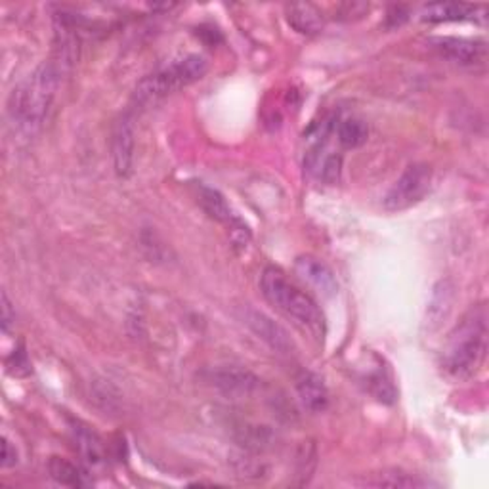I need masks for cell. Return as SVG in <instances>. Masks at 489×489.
<instances>
[{
	"instance_id": "1",
	"label": "cell",
	"mask_w": 489,
	"mask_h": 489,
	"mask_svg": "<svg viewBox=\"0 0 489 489\" xmlns=\"http://www.w3.org/2000/svg\"><path fill=\"white\" fill-rule=\"evenodd\" d=\"M62 81V63L44 62L15 86L10 94L8 113L15 129L25 136H33L44 125L46 115L56 98Z\"/></svg>"
},
{
	"instance_id": "2",
	"label": "cell",
	"mask_w": 489,
	"mask_h": 489,
	"mask_svg": "<svg viewBox=\"0 0 489 489\" xmlns=\"http://www.w3.org/2000/svg\"><path fill=\"white\" fill-rule=\"evenodd\" d=\"M487 352V313L484 306L473 308L447 339L442 365L449 377H473Z\"/></svg>"
},
{
	"instance_id": "3",
	"label": "cell",
	"mask_w": 489,
	"mask_h": 489,
	"mask_svg": "<svg viewBox=\"0 0 489 489\" xmlns=\"http://www.w3.org/2000/svg\"><path fill=\"white\" fill-rule=\"evenodd\" d=\"M260 289L266 301L279 312H283L296 325L306 329L313 337H323L325 318L316 301L299 287H294L277 268H266L262 272Z\"/></svg>"
},
{
	"instance_id": "4",
	"label": "cell",
	"mask_w": 489,
	"mask_h": 489,
	"mask_svg": "<svg viewBox=\"0 0 489 489\" xmlns=\"http://www.w3.org/2000/svg\"><path fill=\"white\" fill-rule=\"evenodd\" d=\"M206 69H208V63L199 54H189L178 62H172L170 65H165L163 69H159V72L146 77L142 82H139L134 100L139 103V106H146V103L161 100L203 79Z\"/></svg>"
},
{
	"instance_id": "5",
	"label": "cell",
	"mask_w": 489,
	"mask_h": 489,
	"mask_svg": "<svg viewBox=\"0 0 489 489\" xmlns=\"http://www.w3.org/2000/svg\"><path fill=\"white\" fill-rule=\"evenodd\" d=\"M432 182V170L425 163L409 165L401 177L392 184L388 194L384 196V208L390 213L406 211V208L421 203L428 194Z\"/></svg>"
},
{
	"instance_id": "6",
	"label": "cell",
	"mask_w": 489,
	"mask_h": 489,
	"mask_svg": "<svg viewBox=\"0 0 489 489\" xmlns=\"http://www.w3.org/2000/svg\"><path fill=\"white\" fill-rule=\"evenodd\" d=\"M241 320L258 339H262L270 348H273L275 352L279 354L294 352V342L287 331L279 323H275L272 318H268L266 313H262L254 308H243Z\"/></svg>"
},
{
	"instance_id": "7",
	"label": "cell",
	"mask_w": 489,
	"mask_h": 489,
	"mask_svg": "<svg viewBox=\"0 0 489 489\" xmlns=\"http://www.w3.org/2000/svg\"><path fill=\"white\" fill-rule=\"evenodd\" d=\"M294 273L299 275L312 291H316L320 296H323V299H333L339 292V282L333 270L316 256L302 254L296 258Z\"/></svg>"
},
{
	"instance_id": "8",
	"label": "cell",
	"mask_w": 489,
	"mask_h": 489,
	"mask_svg": "<svg viewBox=\"0 0 489 489\" xmlns=\"http://www.w3.org/2000/svg\"><path fill=\"white\" fill-rule=\"evenodd\" d=\"M208 382H211L224 396L230 398L251 396L260 387V380L256 375L235 365L220 367V369L211 371L208 373Z\"/></svg>"
},
{
	"instance_id": "9",
	"label": "cell",
	"mask_w": 489,
	"mask_h": 489,
	"mask_svg": "<svg viewBox=\"0 0 489 489\" xmlns=\"http://www.w3.org/2000/svg\"><path fill=\"white\" fill-rule=\"evenodd\" d=\"M111 153L117 177H130L134 167V122L129 115L120 117L115 122L111 136Z\"/></svg>"
},
{
	"instance_id": "10",
	"label": "cell",
	"mask_w": 489,
	"mask_h": 489,
	"mask_svg": "<svg viewBox=\"0 0 489 489\" xmlns=\"http://www.w3.org/2000/svg\"><path fill=\"white\" fill-rule=\"evenodd\" d=\"M434 50L455 63L473 65L480 63L485 58V43L473 39H457V37H438L432 41Z\"/></svg>"
},
{
	"instance_id": "11",
	"label": "cell",
	"mask_w": 489,
	"mask_h": 489,
	"mask_svg": "<svg viewBox=\"0 0 489 489\" xmlns=\"http://www.w3.org/2000/svg\"><path fill=\"white\" fill-rule=\"evenodd\" d=\"M455 285H453L451 279H442L440 283H436L427 310L428 329H438L449 318L453 304H455Z\"/></svg>"
},
{
	"instance_id": "12",
	"label": "cell",
	"mask_w": 489,
	"mask_h": 489,
	"mask_svg": "<svg viewBox=\"0 0 489 489\" xmlns=\"http://www.w3.org/2000/svg\"><path fill=\"white\" fill-rule=\"evenodd\" d=\"M72 434L75 447L79 449L82 461L89 468H100L106 463V451H103V444L100 440V436L91 430L89 427H84L82 423H73L72 425Z\"/></svg>"
},
{
	"instance_id": "13",
	"label": "cell",
	"mask_w": 489,
	"mask_h": 489,
	"mask_svg": "<svg viewBox=\"0 0 489 489\" xmlns=\"http://www.w3.org/2000/svg\"><path fill=\"white\" fill-rule=\"evenodd\" d=\"M484 10L482 6L465 5V3H432L427 5L421 12L423 22L442 24V22H465L473 20L476 14Z\"/></svg>"
},
{
	"instance_id": "14",
	"label": "cell",
	"mask_w": 489,
	"mask_h": 489,
	"mask_svg": "<svg viewBox=\"0 0 489 489\" xmlns=\"http://www.w3.org/2000/svg\"><path fill=\"white\" fill-rule=\"evenodd\" d=\"M296 392H299L301 404L310 413H321L329 406V392L323 380L313 373H302L296 380Z\"/></svg>"
},
{
	"instance_id": "15",
	"label": "cell",
	"mask_w": 489,
	"mask_h": 489,
	"mask_svg": "<svg viewBox=\"0 0 489 489\" xmlns=\"http://www.w3.org/2000/svg\"><path fill=\"white\" fill-rule=\"evenodd\" d=\"M287 22L302 34H316L323 29V15L313 5H289L285 8Z\"/></svg>"
},
{
	"instance_id": "16",
	"label": "cell",
	"mask_w": 489,
	"mask_h": 489,
	"mask_svg": "<svg viewBox=\"0 0 489 489\" xmlns=\"http://www.w3.org/2000/svg\"><path fill=\"white\" fill-rule=\"evenodd\" d=\"M48 473L60 485L84 487V485L91 484V480L86 478V473L82 468H79L77 465L69 463L65 459H60V457H52L50 459Z\"/></svg>"
},
{
	"instance_id": "17",
	"label": "cell",
	"mask_w": 489,
	"mask_h": 489,
	"mask_svg": "<svg viewBox=\"0 0 489 489\" xmlns=\"http://www.w3.org/2000/svg\"><path fill=\"white\" fill-rule=\"evenodd\" d=\"M199 203L205 208V213L218 220V222H225V224H234V215L232 208L225 203V199L222 197V194H218L216 189L201 186L199 187Z\"/></svg>"
},
{
	"instance_id": "18",
	"label": "cell",
	"mask_w": 489,
	"mask_h": 489,
	"mask_svg": "<svg viewBox=\"0 0 489 489\" xmlns=\"http://www.w3.org/2000/svg\"><path fill=\"white\" fill-rule=\"evenodd\" d=\"M367 136H369V129H367V125L361 119H356V117L340 120V125L337 129L339 142L344 148H350V149L363 146L367 142Z\"/></svg>"
},
{
	"instance_id": "19",
	"label": "cell",
	"mask_w": 489,
	"mask_h": 489,
	"mask_svg": "<svg viewBox=\"0 0 489 489\" xmlns=\"http://www.w3.org/2000/svg\"><path fill=\"white\" fill-rule=\"evenodd\" d=\"M373 485L377 487H427L428 482L415 478L413 475H406V473H387V475H380L379 480L373 482Z\"/></svg>"
},
{
	"instance_id": "20",
	"label": "cell",
	"mask_w": 489,
	"mask_h": 489,
	"mask_svg": "<svg viewBox=\"0 0 489 489\" xmlns=\"http://www.w3.org/2000/svg\"><path fill=\"white\" fill-rule=\"evenodd\" d=\"M320 178L327 184H337L342 170V157L340 155H327L320 161Z\"/></svg>"
},
{
	"instance_id": "21",
	"label": "cell",
	"mask_w": 489,
	"mask_h": 489,
	"mask_svg": "<svg viewBox=\"0 0 489 489\" xmlns=\"http://www.w3.org/2000/svg\"><path fill=\"white\" fill-rule=\"evenodd\" d=\"M15 463H17V451L12 446V442L8 438H5L3 440V459H0V465H3V468H10Z\"/></svg>"
},
{
	"instance_id": "22",
	"label": "cell",
	"mask_w": 489,
	"mask_h": 489,
	"mask_svg": "<svg viewBox=\"0 0 489 489\" xmlns=\"http://www.w3.org/2000/svg\"><path fill=\"white\" fill-rule=\"evenodd\" d=\"M14 321H15V313H12V304L8 301L6 292H3V331H5V333H8L10 325Z\"/></svg>"
}]
</instances>
